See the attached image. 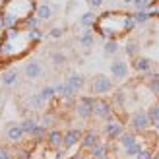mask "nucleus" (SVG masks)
I'll use <instances>...</instances> for the list:
<instances>
[{
	"label": "nucleus",
	"mask_w": 159,
	"mask_h": 159,
	"mask_svg": "<svg viewBox=\"0 0 159 159\" xmlns=\"http://www.w3.org/2000/svg\"><path fill=\"white\" fill-rule=\"evenodd\" d=\"M41 29H29L25 25L6 29L0 37V62H10L12 58L27 54L37 41H41Z\"/></svg>",
	"instance_id": "1"
},
{
	"label": "nucleus",
	"mask_w": 159,
	"mask_h": 159,
	"mask_svg": "<svg viewBox=\"0 0 159 159\" xmlns=\"http://www.w3.org/2000/svg\"><path fill=\"white\" fill-rule=\"evenodd\" d=\"M136 27L132 14L128 12H105L95 18L93 29L105 39H120Z\"/></svg>",
	"instance_id": "2"
},
{
	"label": "nucleus",
	"mask_w": 159,
	"mask_h": 159,
	"mask_svg": "<svg viewBox=\"0 0 159 159\" xmlns=\"http://www.w3.org/2000/svg\"><path fill=\"white\" fill-rule=\"evenodd\" d=\"M35 0H4L0 8V20L6 29L23 25L35 14Z\"/></svg>",
	"instance_id": "3"
},
{
	"label": "nucleus",
	"mask_w": 159,
	"mask_h": 159,
	"mask_svg": "<svg viewBox=\"0 0 159 159\" xmlns=\"http://www.w3.org/2000/svg\"><path fill=\"white\" fill-rule=\"evenodd\" d=\"M111 89H113V82H111L107 76L99 74V76H95V78H93V82H91V91H93V93H97V95H105V93H109Z\"/></svg>",
	"instance_id": "4"
},
{
	"label": "nucleus",
	"mask_w": 159,
	"mask_h": 159,
	"mask_svg": "<svg viewBox=\"0 0 159 159\" xmlns=\"http://www.w3.org/2000/svg\"><path fill=\"white\" fill-rule=\"evenodd\" d=\"M130 124H132V128L136 132H144V130H148L149 126H152L146 111H138V113H134L132 118H130Z\"/></svg>",
	"instance_id": "5"
},
{
	"label": "nucleus",
	"mask_w": 159,
	"mask_h": 159,
	"mask_svg": "<svg viewBox=\"0 0 159 159\" xmlns=\"http://www.w3.org/2000/svg\"><path fill=\"white\" fill-rule=\"evenodd\" d=\"M93 105H95V99H93V97H82V99H80V103L76 105L78 115L82 116L84 120L91 118V116H93Z\"/></svg>",
	"instance_id": "6"
},
{
	"label": "nucleus",
	"mask_w": 159,
	"mask_h": 159,
	"mask_svg": "<svg viewBox=\"0 0 159 159\" xmlns=\"http://www.w3.org/2000/svg\"><path fill=\"white\" fill-rule=\"evenodd\" d=\"M93 115L103 118V120H113V105L107 103V101H95Z\"/></svg>",
	"instance_id": "7"
},
{
	"label": "nucleus",
	"mask_w": 159,
	"mask_h": 159,
	"mask_svg": "<svg viewBox=\"0 0 159 159\" xmlns=\"http://www.w3.org/2000/svg\"><path fill=\"white\" fill-rule=\"evenodd\" d=\"M128 72H130V68H128V62L126 60H120V58L113 60V64H111V74H113L115 80H126L128 78Z\"/></svg>",
	"instance_id": "8"
},
{
	"label": "nucleus",
	"mask_w": 159,
	"mask_h": 159,
	"mask_svg": "<svg viewBox=\"0 0 159 159\" xmlns=\"http://www.w3.org/2000/svg\"><path fill=\"white\" fill-rule=\"evenodd\" d=\"M23 74H25L27 80H39V78H43V66H41V62L29 60L27 64L23 66Z\"/></svg>",
	"instance_id": "9"
},
{
	"label": "nucleus",
	"mask_w": 159,
	"mask_h": 159,
	"mask_svg": "<svg viewBox=\"0 0 159 159\" xmlns=\"http://www.w3.org/2000/svg\"><path fill=\"white\" fill-rule=\"evenodd\" d=\"M122 132H124V128H122L120 122H116L115 118H113V120H107V124H105V136L109 140H116Z\"/></svg>",
	"instance_id": "10"
},
{
	"label": "nucleus",
	"mask_w": 159,
	"mask_h": 159,
	"mask_svg": "<svg viewBox=\"0 0 159 159\" xmlns=\"http://www.w3.org/2000/svg\"><path fill=\"white\" fill-rule=\"evenodd\" d=\"M80 140H82V132H80V130H68L64 134V138H62V146H64V148H72V146L78 144Z\"/></svg>",
	"instance_id": "11"
},
{
	"label": "nucleus",
	"mask_w": 159,
	"mask_h": 159,
	"mask_svg": "<svg viewBox=\"0 0 159 159\" xmlns=\"http://www.w3.org/2000/svg\"><path fill=\"white\" fill-rule=\"evenodd\" d=\"M82 146L85 148V149H91L93 146H97L99 144V134L95 132V130H89V132H85L84 136H82Z\"/></svg>",
	"instance_id": "12"
},
{
	"label": "nucleus",
	"mask_w": 159,
	"mask_h": 159,
	"mask_svg": "<svg viewBox=\"0 0 159 159\" xmlns=\"http://www.w3.org/2000/svg\"><path fill=\"white\" fill-rule=\"evenodd\" d=\"M134 70H138V72H149L152 70V60L146 58V57H134V62H132Z\"/></svg>",
	"instance_id": "13"
},
{
	"label": "nucleus",
	"mask_w": 159,
	"mask_h": 159,
	"mask_svg": "<svg viewBox=\"0 0 159 159\" xmlns=\"http://www.w3.org/2000/svg\"><path fill=\"white\" fill-rule=\"evenodd\" d=\"M66 84H68L70 87H74V91L78 93V91H82V89H84V85H85V78H84L82 74H70L68 80H66Z\"/></svg>",
	"instance_id": "14"
},
{
	"label": "nucleus",
	"mask_w": 159,
	"mask_h": 159,
	"mask_svg": "<svg viewBox=\"0 0 159 159\" xmlns=\"http://www.w3.org/2000/svg\"><path fill=\"white\" fill-rule=\"evenodd\" d=\"M35 16L41 21H47V20H51L52 18V6L51 4H39L35 8Z\"/></svg>",
	"instance_id": "15"
},
{
	"label": "nucleus",
	"mask_w": 159,
	"mask_h": 159,
	"mask_svg": "<svg viewBox=\"0 0 159 159\" xmlns=\"http://www.w3.org/2000/svg\"><path fill=\"white\" fill-rule=\"evenodd\" d=\"M47 138H49V144H51L52 148H60V146H62V138H64V134L58 132V130H52V132L47 134Z\"/></svg>",
	"instance_id": "16"
},
{
	"label": "nucleus",
	"mask_w": 159,
	"mask_h": 159,
	"mask_svg": "<svg viewBox=\"0 0 159 159\" xmlns=\"http://www.w3.org/2000/svg\"><path fill=\"white\" fill-rule=\"evenodd\" d=\"M2 84L4 85H14L18 84V70H8L2 74Z\"/></svg>",
	"instance_id": "17"
},
{
	"label": "nucleus",
	"mask_w": 159,
	"mask_h": 159,
	"mask_svg": "<svg viewBox=\"0 0 159 159\" xmlns=\"http://www.w3.org/2000/svg\"><path fill=\"white\" fill-rule=\"evenodd\" d=\"M118 142H120L122 148H128V146H132L134 142H138V140H136V136H134L132 132H122L120 136H118Z\"/></svg>",
	"instance_id": "18"
},
{
	"label": "nucleus",
	"mask_w": 159,
	"mask_h": 159,
	"mask_svg": "<svg viewBox=\"0 0 159 159\" xmlns=\"http://www.w3.org/2000/svg\"><path fill=\"white\" fill-rule=\"evenodd\" d=\"M66 54L64 52H60V51H54V52H51V62L54 66H64L66 64Z\"/></svg>",
	"instance_id": "19"
},
{
	"label": "nucleus",
	"mask_w": 159,
	"mask_h": 159,
	"mask_svg": "<svg viewBox=\"0 0 159 159\" xmlns=\"http://www.w3.org/2000/svg\"><path fill=\"white\" fill-rule=\"evenodd\" d=\"M93 41H95L93 31H91V29H85V33L82 35V39H80L82 47H85V49H91V47H93Z\"/></svg>",
	"instance_id": "20"
},
{
	"label": "nucleus",
	"mask_w": 159,
	"mask_h": 159,
	"mask_svg": "<svg viewBox=\"0 0 159 159\" xmlns=\"http://www.w3.org/2000/svg\"><path fill=\"white\" fill-rule=\"evenodd\" d=\"M148 116H149V122H152L155 128H159V105H152V107H149Z\"/></svg>",
	"instance_id": "21"
},
{
	"label": "nucleus",
	"mask_w": 159,
	"mask_h": 159,
	"mask_svg": "<svg viewBox=\"0 0 159 159\" xmlns=\"http://www.w3.org/2000/svg\"><path fill=\"white\" fill-rule=\"evenodd\" d=\"M95 18H97V16L93 12H85V14H82V18H80V23H82L84 27H93Z\"/></svg>",
	"instance_id": "22"
},
{
	"label": "nucleus",
	"mask_w": 159,
	"mask_h": 159,
	"mask_svg": "<svg viewBox=\"0 0 159 159\" xmlns=\"http://www.w3.org/2000/svg\"><path fill=\"white\" fill-rule=\"evenodd\" d=\"M107 152H109V148H107L105 144H97V146H93V148H91V155H93V159L105 157Z\"/></svg>",
	"instance_id": "23"
},
{
	"label": "nucleus",
	"mask_w": 159,
	"mask_h": 159,
	"mask_svg": "<svg viewBox=\"0 0 159 159\" xmlns=\"http://www.w3.org/2000/svg\"><path fill=\"white\" fill-rule=\"evenodd\" d=\"M118 49H120V45L116 43V39H107V43H105V54H116Z\"/></svg>",
	"instance_id": "24"
},
{
	"label": "nucleus",
	"mask_w": 159,
	"mask_h": 159,
	"mask_svg": "<svg viewBox=\"0 0 159 159\" xmlns=\"http://www.w3.org/2000/svg\"><path fill=\"white\" fill-rule=\"evenodd\" d=\"M132 18H134V21H136V23H146L152 16H149L148 10H136V14H132Z\"/></svg>",
	"instance_id": "25"
},
{
	"label": "nucleus",
	"mask_w": 159,
	"mask_h": 159,
	"mask_svg": "<svg viewBox=\"0 0 159 159\" xmlns=\"http://www.w3.org/2000/svg\"><path fill=\"white\" fill-rule=\"evenodd\" d=\"M124 49H126V54L134 58V57H138V52H140V45H138L136 41H128Z\"/></svg>",
	"instance_id": "26"
},
{
	"label": "nucleus",
	"mask_w": 159,
	"mask_h": 159,
	"mask_svg": "<svg viewBox=\"0 0 159 159\" xmlns=\"http://www.w3.org/2000/svg\"><path fill=\"white\" fill-rule=\"evenodd\" d=\"M21 136H23V132H21L20 126H12V128L8 130V140H12V142H20Z\"/></svg>",
	"instance_id": "27"
},
{
	"label": "nucleus",
	"mask_w": 159,
	"mask_h": 159,
	"mask_svg": "<svg viewBox=\"0 0 159 159\" xmlns=\"http://www.w3.org/2000/svg\"><path fill=\"white\" fill-rule=\"evenodd\" d=\"M35 126H37V122L33 120V118H27V120H23V122L20 124V128H21V132H23V134H31Z\"/></svg>",
	"instance_id": "28"
},
{
	"label": "nucleus",
	"mask_w": 159,
	"mask_h": 159,
	"mask_svg": "<svg viewBox=\"0 0 159 159\" xmlns=\"http://www.w3.org/2000/svg\"><path fill=\"white\" fill-rule=\"evenodd\" d=\"M39 95L43 97V101H47V99H51V97H54V95H57V89H54V87H51V85H47V87H43V89L39 91Z\"/></svg>",
	"instance_id": "29"
},
{
	"label": "nucleus",
	"mask_w": 159,
	"mask_h": 159,
	"mask_svg": "<svg viewBox=\"0 0 159 159\" xmlns=\"http://www.w3.org/2000/svg\"><path fill=\"white\" fill-rule=\"evenodd\" d=\"M31 136H33L35 140H43L45 136H47V128H45V126L41 124V126H35V128H33V132H31Z\"/></svg>",
	"instance_id": "30"
},
{
	"label": "nucleus",
	"mask_w": 159,
	"mask_h": 159,
	"mask_svg": "<svg viewBox=\"0 0 159 159\" xmlns=\"http://www.w3.org/2000/svg\"><path fill=\"white\" fill-rule=\"evenodd\" d=\"M124 149H126V155H128V157H136V155L140 153V149H142V146L138 144V142H134L132 146H128V148H124Z\"/></svg>",
	"instance_id": "31"
},
{
	"label": "nucleus",
	"mask_w": 159,
	"mask_h": 159,
	"mask_svg": "<svg viewBox=\"0 0 159 159\" xmlns=\"http://www.w3.org/2000/svg\"><path fill=\"white\" fill-rule=\"evenodd\" d=\"M43 103H45L43 97L37 93V95H33V97L29 99V107H31V109H41V107H43Z\"/></svg>",
	"instance_id": "32"
},
{
	"label": "nucleus",
	"mask_w": 159,
	"mask_h": 159,
	"mask_svg": "<svg viewBox=\"0 0 159 159\" xmlns=\"http://www.w3.org/2000/svg\"><path fill=\"white\" fill-rule=\"evenodd\" d=\"M132 6L136 10H148L152 6V0H132Z\"/></svg>",
	"instance_id": "33"
},
{
	"label": "nucleus",
	"mask_w": 159,
	"mask_h": 159,
	"mask_svg": "<svg viewBox=\"0 0 159 159\" xmlns=\"http://www.w3.org/2000/svg\"><path fill=\"white\" fill-rule=\"evenodd\" d=\"M49 35H51L52 39H60L62 35H64V29H62V27H52V29L49 31Z\"/></svg>",
	"instance_id": "34"
},
{
	"label": "nucleus",
	"mask_w": 159,
	"mask_h": 159,
	"mask_svg": "<svg viewBox=\"0 0 159 159\" xmlns=\"http://www.w3.org/2000/svg\"><path fill=\"white\" fill-rule=\"evenodd\" d=\"M153 155H152V152L149 149H140V153L136 155V159H152Z\"/></svg>",
	"instance_id": "35"
},
{
	"label": "nucleus",
	"mask_w": 159,
	"mask_h": 159,
	"mask_svg": "<svg viewBox=\"0 0 159 159\" xmlns=\"http://www.w3.org/2000/svg\"><path fill=\"white\" fill-rule=\"evenodd\" d=\"M0 159H14L12 152H8L6 148H0Z\"/></svg>",
	"instance_id": "36"
},
{
	"label": "nucleus",
	"mask_w": 159,
	"mask_h": 159,
	"mask_svg": "<svg viewBox=\"0 0 159 159\" xmlns=\"http://www.w3.org/2000/svg\"><path fill=\"white\" fill-rule=\"evenodd\" d=\"M149 16H159V0H155V2L152 4V12H149Z\"/></svg>",
	"instance_id": "37"
},
{
	"label": "nucleus",
	"mask_w": 159,
	"mask_h": 159,
	"mask_svg": "<svg viewBox=\"0 0 159 159\" xmlns=\"http://www.w3.org/2000/svg\"><path fill=\"white\" fill-rule=\"evenodd\" d=\"M87 2H89V6L93 8V10H97V8L103 6V0H87Z\"/></svg>",
	"instance_id": "38"
},
{
	"label": "nucleus",
	"mask_w": 159,
	"mask_h": 159,
	"mask_svg": "<svg viewBox=\"0 0 159 159\" xmlns=\"http://www.w3.org/2000/svg\"><path fill=\"white\" fill-rule=\"evenodd\" d=\"M52 120H54V118H52V115H47V116L43 118V126H45V128H49V126L52 124Z\"/></svg>",
	"instance_id": "39"
},
{
	"label": "nucleus",
	"mask_w": 159,
	"mask_h": 159,
	"mask_svg": "<svg viewBox=\"0 0 159 159\" xmlns=\"http://www.w3.org/2000/svg\"><path fill=\"white\" fill-rule=\"evenodd\" d=\"M152 159H159V155H155V157H152Z\"/></svg>",
	"instance_id": "40"
},
{
	"label": "nucleus",
	"mask_w": 159,
	"mask_h": 159,
	"mask_svg": "<svg viewBox=\"0 0 159 159\" xmlns=\"http://www.w3.org/2000/svg\"><path fill=\"white\" fill-rule=\"evenodd\" d=\"M99 159H107V155H105V157H99Z\"/></svg>",
	"instance_id": "41"
},
{
	"label": "nucleus",
	"mask_w": 159,
	"mask_h": 159,
	"mask_svg": "<svg viewBox=\"0 0 159 159\" xmlns=\"http://www.w3.org/2000/svg\"><path fill=\"white\" fill-rule=\"evenodd\" d=\"M0 27H2V20H0Z\"/></svg>",
	"instance_id": "42"
}]
</instances>
